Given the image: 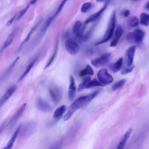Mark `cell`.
I'll return each mask as SVG.
<instances>
[{
  "mask_svg": "<svg viewBox=\"0 0 149 149\" xmlns=\"http://www.w3.org/2000/svg\"><path fill=\"white\" fill-rule=\"evenodd\" d=\"M22 127L20 125L16 130L9 140L6 146L3 149H12L16 139Z\"/></svg>",
  "mask_w": 149,
  "mask_h": 149,
  "instance_id": "cell-14",
  "label": "cell"
},
{
  "mask_svg": "<svg viewBox=\"0 0 149 149\" xmlns=\"http://www.w3.org/2000/svg\"><path fill=\"white\" fill-rule=\"evenodd\" d=\"M130 13V11L129 10H127L123 12V14L124 17H127L129 16Z\"/></svg>",
  "mask_w": 149,
  "mask_h": 149,
  "instance_id": "cell-41",
  "label": "cell"
},
{
  "mask_svg": "<svg viewBox=\"0 0 149 149\" xmlns=\"http://www.w3.org/2000/svg\"><path fill=\"white\" fill-rule=\"evenodd\" d=\"M37 1V0H32V1H30V3L31 5H33V4H34L35 3H36Z\"/></svg>",
  "mask_w": 149,
  "mask_h": 149,
  "instance_id": "cell-43",
  "label": "cell"
},
{
  "mask_svg": "<svg viewBox=\"0 0 149 149\" xmlns=\"http://www.w3.org/2000/svg\"><path fill=\"white\" fill-rule=\"evenodd\" d=\"M111 57V54L106 53L100 57L92 59L91 63L95 67H99L108 63L110 61Z\"/></svg>",
  "mask_w": 149,
  "mask_h": 149,
  "instance_id": "cell-6",
  "label": "cell"
},
{
  "mask_svg": "<svg viewBox=\"0 0 149 149\" xmlns=\"http://www.w3.org/2000/svg\"><path fill=\"white\" fill-rule=\"evenodd\" d=\"M48 90L52 100L55 104L58 103L62 96V92L60 88L56 86L52 85L48 87Z\"/></svg>",
  "mask_w": 149,
  "mask_h": 149,
  "instance_id": "cell-3",
  "label": "cell"
},
{
  "mask_svg": "<svg viewBox=\"0 0 149 149\" xmlns=\"http://www.w3.org/2000/svg\"><path fill=\"white\" fill-rule=\"evenodd\" d=\"M37 25H35L31 29L30 31H29V33H28L26 37L24 40L22 42L21 45H22L25 42L27 41L28 40H29V39L31 35L32 34V33L35 30V29L36 28V26Z\"/></svg>",
  "mask_w": 149,
  "mask_h": 149,
  "instance_id": "cell-36",
  "label": "cell"
},
{
  "mask_svg": "<svg viewBox=\"0 0 149 149\" xmlns=\"http://www.w3.org/2000/svg\"><path fill=\"white\" fill-rule=\"evenodd\" d=\"M97 1L99 2H102L103 1H105L103 0H97L96 1Z\"/></svg>",
  "mask_w": 149,
  "mask_h": 149,
  "instance_id": "cell-44",
  "label": "cell"
},
{
  "mask_svg": "<svg viewBox=\"0 0 149 149\" xmlns=\"http://www.w3.org/2000/svg\"><path fill=\"white\" fill-rule=\"evenodd\" d=\"M82 26V23L79 21H77L75 23L73 29V33L76 35L80 36V28Z\"/></svg>",
  "mask_w": 149,
  "mask_h": 149,
  "instance_id": "cell-24",
  "label": "cell"
},
{
  "mask_svg": "<svg viewBox=\"0 0 149 149\" xmlns=\"http://www.w3.org/2000/svg\"><path fill=\"white\" fill-rule=\"evenodd\" d=\"M97 76L99 81L105 85L111 83L113 81L112 76L109 73L107 70L105 68L100 70L98 72Z\"/></svg>",
  "mask_w": 149,
  "mask_h": 149,
  "instance_id": "cell-7",
  "label": "cell"
},
{
  "mask_svg": "<svg viewBox=\"0 0 149 149\" xmlns=\"http://www.w3.org/2000/svg\"><path fill=\"white\" fill-rule=\"evenodd\" d=\"M54 18L53 16L50 17L48 18L46 22L45 26L43 29L42 31L43 33H45L46 30H47Z\"/></svg>",
  "mask_w": 149,
  "mask_h": 149,
  "instance_id": "cell-34",
  "label": "cell"
},
{
  "mask_svg": "<svg viewBox=\"0 0 149 149\" xmlns=\"http://www.w3.org/2000/svg\"><path fill=\"white\" fill-rule=\"evenodd\" d=\"M140 23L141 24L148 26L149 24V14L143 13L140 16Z\"/></svg>",
  "mask_w": 149,
  "mask_h": 149,
  "instance_id": "cell-22",
  "label": "cell"
},
{
  "mask_svg": "<svg viewBox=\"0 0 149 149\" xmlns=\"http://www.w3.org/2000/svg\"><path fill=\"white\" fill-rule=\"evenodd\" d=\"M76 90V86L73 77L72 75L70 77V84L69 87L68 98L72 101L74 98Z\"/></svg>",
  "mask_w": 149,
  "mask_h": 149,
  "instance_id": "cell-11",
  "label": "cell"
},
{
  "mask_svg": "<svg viewBox=\"0 0 149 149\" xmlns=\"http://www.w3.org/2000/svg\"><path fill=\"white\" fill-rule=\"evenodd\" d=\"M136 48V46H132L126 51L125 60V64L127 66L130 67L132 65Z\"/></svg>",
  "mask_w": 149,
  "mask_h": 149,
  "instance_id": "cell-9",
  "label": "cell"
},
{
  "mask_svg": "<svg viewBox=\"0 0 149 149\" xmlns=\"http://www.w3.org/2000/svg\"><path fill=\"white\" fill-rule=\"evenodd\" d=\"M126 81L125 79L119 80L113 84L111 86V89L113 91H115L122 86Z\"/></svg>",
  "mask_w": 149,
  "mask_h": 149,
  "instance_id": "cell-26",
  "label": "cell"
},
{
  "mask_svg": "<svg viewBox=\"0 0 149 149\" xmlns=\"http://www.w3.org/2000/svg\"><path fill=\"white\" fill-rule=\"evenodd\" d=\"M93 74V70L92 68L89 65H87L85 68L80 71L79 75L82 77L88 74L92 75Z\"/></svg>",
  "mask_w": 149,
  "mask_h": 149,
  "instance_id": "cell-21",
  "label": "cell"
},
{
  "mask_svg": "<svg viewBox=\"0 0 149 149\" xmlns=\"http://www.w3.org/2000/svg\"><path fill=\"white\" fill-rule=\"evenodd\" d=\"M134 37L135 43H140L143 40L145 35V33L141 29H135L133 32Z\"/></svg>",
  "mask_w": 149,
  "mask_h": 149,
  "instance_id": "cell-16",
  "label": "cell"
},
{
  "mask_svg": "<svg viewBox=\"0 0 149 149\" xmlns=\"http://www.w3.org/2000/svg\"><path fill=\"white\" fill-rule=\"evenodd\" d=\"M119 40L114 39L110 43V46L111 47L116 46L118 43Z\"/></svg>",
  "mask_w": 149,
  "mask_h": 149,
  "instance_id": "cell-39",
  "label": "cell"
},
{
  "mask_svg": "<svg viewBox=\"0 0 149 149\" xmlns=\"http://www.w3.org/2000/svg\"><path fill=\"white\" fill-rule=\"evenodd\" d=\"M26 107V103L23 104L10 119L6 127L7 130L12 127L18 120L22 114Z\"/></svg>",
  "mask_w": 149,
  "mask_h": 149,
  "instance_id": "cell-4",
  "label": "cell"
},
{
  "mask_svg": "<svg viewBox=\"0 0 149 149\" xmlns=\"http://www.w3.org/2000/svg\"><path fill=\"white\" fill-rule=\"evenodd\" d=\"M57 45H56L54 52L53 53V55H52V57L49 60V61L47 62V63L46 65L45 68V69H46V68H47V67L49 66L53 62V61L54 60L57 51Z\"/></svg>",
  "mask_w": 149,
  "mask_h": 149,
  "instance_id": "cell-33",
  "label": "cell"
},
{
  "mask_svg": "<svg viewBox=\"0 0 149 149\" xmlns=\"http://www.w3.org/2000/svg\"><path fill=\"white\" fill-rule=\"evenodd\" d=\"M99 92V91H96L91 94L80 97L76 99L70 106L67 113L63 117V120L66 121L69 120L77 109L91 102L98 95Z\"/></svg>",
  "mask_w": 149,
  "mask_h": 149,
  "instance_id": "cell-1",
  "label": "cell"
},
{
  "mask_svg": "<svg viewBox=\"0 0 149 149\" xmlns=\"http://www.w3.org/2000/svg\"><path fill=\"white\" fill-rule=\"evenodd\" d=\"M36 105L38 110L43 112L49 113L53 110V107L40 97H39L36 99Z\"/></svg>",
  "mask_w": 149,
  "mask_h": 149,
  "instance_id": "cell-8",
  "label": "cell"
},
{
  "mask_svg": "<svg viewBox=\"0 0 149 149\" xmlns=\"http://www.w3.org/2000/svg\"><path fill=\"white\" fill-rule=\"evenodd\" d=\"M16 15L15 14L12 18L9 19L6 22V26H9L12 23L14 18H15Z\"/></svg>",
  "mask_w": 149,
  "mask_h": 149,
  "instance_id": "cell-40",
  "label": "cell"
},
{
  "mask_svg": "<svg viewBox=\"0 0 149 149\" xmlns=\"http://www.w3.org/2000/svg\"><path fill=\"white\" fill-rule=\"evenodd\" d=\"M123 60V58L121 57L114 63L110 64L109 66L110 69L115 72L119 71L122 67Z\"/></svg>",
  "mask_w": 149,
  "mask_h": 149,
  "instance_id": "cell-17",
  "label": "cell"
},
{
  "mask_svg": "<svg viewBox=\"0 0 149 149\" xmlns=\"http://www.w3.org/2000/svg\"><path fill=\"white\" fill-rule=\"evenodd\" d=\"M107 2L105 3L102 8H101L99 11L92 15L88 18H87V19L85 21V23L86 24H88L97 19L105 10L107 7Z\"/></svg>",
  "mask_w": 149,
  "mask_h": 149,
  "instance_id": "cell-15",
  "label": "cell"
},
{
  "mask_svg": "<svg viewBox=\"0 0 149 149\" xmlns=\"http://www.w3.org/2000/svg\"><path fill=\"white\" fill-rule=\"evenodd\" d=\"M67 1L66 0L63 1L59 5L58 8L54 15L53 16L54 18L56 17L60 13L65 4Z\"/></svg>",
  "mask_w": 149,
  "mask_h": 149,
  "instance_id": "cell-35",
  "label": "cell"
},
{
  "mask_svg": "<svg viewBox=\"0 0 149 149\" xmlns=\"http://www.w3.org/2000/svg\"><path fill=\"white\" fill-rule=\"evenodd\" d=\"M34 122L31 121L28 122L24 127L23 134L25 135L28 134L33 129L35 126Z\"/></svg>",
  "mask_w": 149,
  "mask_h": 149,
  "instance_id": "cell-23",
  "label": "cell"
},
{
  "mask_svg": "<svg viewBox=\"0 0 149 149\" xmlns=\"http://www.w3.org/2000/svg\"><path fill=\"white\" fill-rule=\"evenodd\" d=\"M66 107L63 105L57 108L54 111L53 115V117L54 118H61L65 112Z\"/></svg>",
  "mask_w": 149,
  "mask_h": 149,
  "instance_id": "cell-18",
  "label": "cell"
},
{
  "mask_svg": "<svg viewBox=\"0 0 149 149\" xmlns=\"http://www.w3.org/2000/svg\"><path fill=\"white\" fill-rule=\"evenodd\" d=\"M127 40L130 42L135 43V41L133 32L128 33L126 36Z\"/></svg>",
  "mask_w": 149,
  "mask_h": 149,
  "instance_id": "cell-37",
  "label": "cell"
},
{
  "mask_svg": "<svg viewBox=\"0 0 149 149\" xmlns=\"http://www.w3.org/2000/svg\"><path fill=\"white\" fill-rule=\"evenodd\" d=\"M62 145V141H61L54 143L49 149H61Z\"/></svg>",
  "mask_w": 149,
  "mask_h": 149,
  "instance_id": "cell-38",
  "label": "cell"
},
{
  "mask_svg": "<svg viewBox=\"0 0 149 149\" xmlns=\"http://www.w3.org/2000/svg\"><path fill=\"white\" fill-rule=\"evenodd\" d=\"M65 47L68 52L72 55L77 54L80 50L79 47L77 43L72 38H68L66 40Z\"/></svg>",
  "mask_w": 149,
  "mask_h": 149,
  "instance_id": "cell-5",
  "label": "cell"
},
{
  "mask_svg": "<svg viewBox=\"0 0 149 149\" xmlns=\"http://www.w3.org/2000/svg\"><path fill=\"white\" fill-rule=\"evenodd\" d=\"M91 6L92 4L90 2H86L84 3L81 8V11L83 13L86 12L90 9Z\"/></svg>",
  "mask_w": 149,
  "mask_h": 149,
  "instance_id": "cell-32",
  "label": "cell"
},
{
  "mask_svg": "<svg viewBox=\"0 0 149 149\" xmlns=\"http://www.w3.org/2000/svg\"><path fill=\"white\" fill-rule=\"evenodd\" d=\"M17 86L13 85L10 87L1 97L0 100V107L3 106L8 100L11 97L15 91Z\"/></svg>",
  "mask_w": 149,
  "mask_h": 149,
  "instance_id": "cell-10",
  "label": "cell"
},
{
  "mask_svg": "<svg viewBox=\"0 0 149 149\" xmlns=\"http://www.w3.org/2000/svg\"><path fill=\"white\" fill-rule=\"evenodd\" d=\"M123 32L122 27L120 26H118L115 32V37L114 39L119 40Z\"/></svg>",
  "mask_w": 149,
  "mask_h": 149,
  "instance_id": "cell-30",
  "label": "cell"
},
{
  "mask_svg": "<svg viewBox=\"0 0 149 149\" xmlns=\"http://www.w3.org/2000/svg\"><path fill=\"white\" fill-rule=\"evenodd\" d=\"M134 67V66L133 65L130 67L126 66L122 67L120 71V73L122 75H125L130 73L132 71Z\"/></svg>",
  "mask_w": 149,
  "mask_h": 149,
  "instance_id": "cell-29",
  "label": "cell"
},
{
  "mask_svg": "<svg viewBox=\"0 0 149 149\" xmlns=\"http://www.w3.org/2000/svg\"><path fill=\"white\" fill-rule=\"evenodd\" d=\"M37 61V58H36L30 63L27 66L24 73L20 76L18 80V82H20L22 81V80L23 79H24V78L27 75L32 68L34 66Z\"/></svg>",
  "mask_w": 149,
  "mask_h": 149,
  "instance_id": "cell-20",
  "label": "cell"
},
{
  "mask_svg": "<svg viewBox=\"0 0 149 149\" xmlns=\"http://www.w3.org/2000/svg\"><path fill=\"white\" fill-rule=\"evenodd\" d=\"M14 34L13 33H10L7 37L3 47V49H6L12 43L13 41Z\"/></svg>",
  "mask_w": 149,
  "mask_h": 149,
  "instance_id": "cell-25",
  "label": "cell"
},
{
  "mask_svg": "<svg viewBox=\"0 0 149 149\" xmlns=\"http://www.w3.org/2000/svg\"><path fill=\"white\" fill-rule=\"evenodd\" d=\"M132 128H130L122 138L116 149H124L126 143L132 132Z\"/></svg>",
  "mask_w": 149,
  "mask_h": 149,
  "instance_id": "cell-12",
  "label": "cell"
},
{
  "mask_svg": "<svg viewBox=\"0 0 149 149\" xmlns=\"http://www.w3.org/2000/svg\"><path fill=\"white\" fill-rule=\"evenodd\" d=\"M145 7L146 9L149 10V1H148L146 4Z\"/></svg>",
  "mask_w": 149,
  "mask_h": 149,
  "instance_id": "cell-42",
  "label": "cell"
},
{
  "mask_svg": "<svg viewBox=\"0 0 149 149\" xmlns=\"http://www.w3.org/2000/svg\"><path fill=\"white\" fill-rule=\"evenodd\" d=\"M91 80V77L90 76H88L84 77L78 86L77 91L79 92L84 89L86 88Z\"/></svg>",
  "mask_w": 149,
  "mask_h": 149,
  "instance_id": "cell-19",
  "label": "cell"
},
{
  "mask_svg": "<svg viewBox=\"0 0 149 149\" xmlns=\"http://www.w3.org/2000/svg\"><path fill=\"white\" fill-rule=\"evenodd\" d=\"M116 21V15L115 11H113L111 14L108 27L102 40L96 42L95 45H97L106 42L112 37L113 34Z\"/></svg>",
  "mask_w": 149,
  "mask_h": 149,
  "instance_id": "cell-2",
  "label": "cell"
},
{
  "mask_svg": "<svg viewBox=\"0 0 149 149\" xmlns=\"http://www.w3.org/2000/svg\"><path fill=\"white\" fill-rule=\"evenodd\" d=\"M19 58V56L17 57L2 74L0 78V82L5 79L9 75Z\"/></svg>",
  "mask_w": 149,
  "mask_h": 149,
  "instance_id": "cell-13",
  "label": "cell"
},
{
  "mask_svg": "<svg viewBox=\"0 0 149 149\" xmlns=\"http://www.w3.org/2000/svg\"><path fill=\"white\" fill-rule=\"evenodd\" d=\"M105 86V85L101 83L99 81H98L95 79H94L90 81L86 88H89L96 86Z\"/></svg>",
  "mask_w": 149,
  "mask_h": 149,
  "instance_id": "cell-27",
  "label": "cell"
},
{
  "mask_svg": "<svg viewBox=\"0 0 149 149\" xmlns=\"http://www.w3.org/2000/svg\"><path fill=\"white\" fill-rule=\"evenodd\" d=\"M31 5L29 2L27 4L26 6L19 12L17 18V20H19L22 17Z\"/></svg>",
  "mask_w": 149,
  "mask_h": 149,
  "instance_id": "cell-31",
  "label": "cell"
},
{
  "mask_svg": "<svg viewBox=\"0 0 149 149\" xmlns=\"http://www.w3.org/2000/svg\"><path fill=\"white\" fill-rule=\"evenodd\" d=\"M129 24L132 27H135L138 26L139 24V19L138 18L133 16L131 17L129 20Z\"/></svg>",
  "mask_w": 149,
  "mask_h": 149,
  "instance_id": "cell-28",
  "label": "cell"
}]
</instances>
